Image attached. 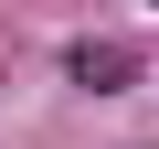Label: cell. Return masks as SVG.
I'll return each instance as SVG.
<instances>
[{"label": "cell", "mask_w": 159, "mask_h": 149, "mask_svg": "<svg viewBox=\"0 0 159 149\" xmlns=\"http://www.w3.org/2000/svg\"><path fill=\"white\" fill-rule=\"evenodd\" d=\"M148 11H159V0H148Z\"/></svg>", "instance_id": "obj_2"}, {"label": "cell", "mask_w": 159, "mask_h": 149, "mask_svg": "<svg viewBox=\"0 0 159 149\" xmlns=\"http://www.w3.org/2000/svg\"><path fill=\"white\" fill-rule=\"evenodd\" d=\"M74 74H85V85H127V53H106V43H74Z\"/></svg>", "instance_id": "obj_1"}]
</instances>
